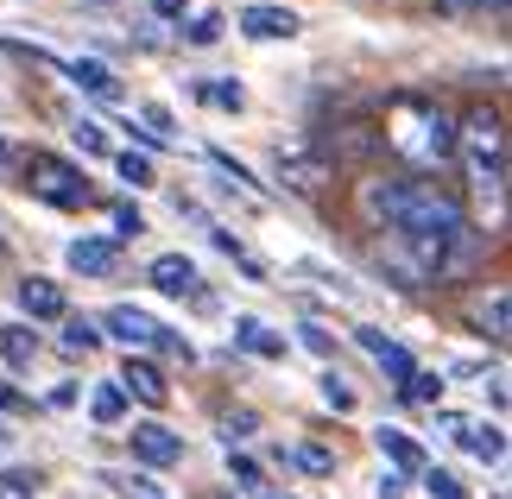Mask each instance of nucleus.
I'll return each mask as SVG.
<instances>
[{
  "mask_svg": "<svg viewBox=\"0 0 512 499\" xmlns=\"http://www.w3.org/2000/svg\"><path fill=\"white\" fill-rule=\"evenodd\" d=\"M380 152H399L411 165H443V158H456V121H449V108L430 102V95H399V102L386 108Z\"/></svg>",
  "mask_w": 512,
  "mask_h": 499,
  "instance_id": "f257e3e1",
  "label": "nucleus"
},
{
  "mask_svg": "<svg viewBox=\"0 0 512 499\" xmlns=\"http://www.w3.org/2000/svg\"><path fill=\"white\" fill-rule=\"evenodd\" d=\"M456 152L468 158V184H475V196L500 215V184H506V121H500L494 108H475V114L456 127Z\"/></svg>",
  "mask_w": 512,
  "mask_h": 499,
  "instance_id": "f03ea898",
  "label": "nucleus"
},
{
  "mask_svg": "<svg viewBox=\"0 0 512 499\" xmlns=\"http://www.w3.org/2000/svg\"><path fill=\"white\" fill-rule=\"evenodd\" d=\"M26 177H32V190L45 196V203H57V209H83L89 203V177L76 165H64V158H51V152H32Z\"/></svg>",
  "mask_w": 512,
  "mask_h": 499,
  "instance_id": "7ed1b4c3",
  "label": "nucleus"
},
{
  "mask_svg": "<svg viewBox=\"0 0 512 499\" xmlns=\"http://www.w3.org/2000/svg\"><path fill=\"white\" fill-rule=\"evenodd\" d=\"M102 329L114 335V342H127L133 354H140V348H152V342H159V335H165V329L152 323L146 310H133V304H114V310L102 316Z\"/></svg>",
  "mask_w": 512,
  "mask_h": 499,
  "instance_id": "20e7f679",
  "label": "nucleus"
},
{
  "mask_svg": "<svg viewBox=\"0 0 512 499\" xmlns=\"http://www.w3.org/2000/svg\"><path fill=\"white\" fill-rule=\"evenodd\" d=\"M443 430L456 436V443L475 455V462H500L506 455V436H500V424H468V417H443Z\"/></svg>",
  "mask_w": 512,
  "mask_h": 499,
  "instance_id": "39448f33",
  "label": "nucleus"
},
{
  "mask_svg": "<svg viewBox=\"0 0 512 499\" xmlns=\"http://www.w3.org/2000/svg\"><path fill=\"white\" fill-rule=\"evenodd\" d=\"M127 443H133V455H140L146 468H171V462H184V443H177L165 424H133Z\"/></svg>",
  "mask_w": 512,
  "mask_h": 499,
  "instance_id": "423d86ee",
  "label": "nucleus"
},
{
  "mask_svg": "<svg viewBox=\"0 0 512 499\" xmlns=\"http://www.w3.org/2000/svg\"><path fill=\"white\" fill-rule=\"evenodd\" d=\"M279 184H291L298 196H317L329 184V165L317 152H279Z\"/></svg>",
  "mask_w": 512,
  "mask_h": 499,
  "instance_id": "0eeeda50",
  "label": "nucleus"
},
{
  "mask_svg": "<svg viewBox=\"0 0 512 499\" xmlns=\"http://www.w3.org/2000/svg\"><path fill=\"white\" fill-rule=\"evenodd\" d=\"M373 443H380V455L392 462V474H424V449L411 443V430L380 424V430H373Z\"/></svg>",
  "mask_w": 512,
  "mask_h": 499,
  "instance_id": "6e6552de",
  "label": "nucleus"
},
{
  "mask_svg": "<svg viewBox=\"0 0 512 499\" xmlns=\"http://www.w3.org/2000/svg\"><path fill=\"white\" fill-rule=\"evenodd\" d=\"M241 32L260 38V45H272V38L298 32V13H291V7H241Z\"/></svg>",
  "mask_w": 512,
  "mask_h": 499,
  "instance_id": "1a4fd4ad",
  "label": "nucleus"
},
{
  "mask_svg": "<svg viewBox=\"0 0 512 499\" xmlns=\"http://www.w3.org/2000/svg\"><path fill=\"white\" fill-rule=\"evenodd\" d=\"M19 310H26L32 323L64 316V285H51V278H19Z\"/></svg>",
  "mask_w": 512,
  "mask_h": 499,
  "instance_id": "9d476101",
  "label": "nucleus"
},
{
  "mask_svg": "<svg viewBox=\"0 0 512 499\" xmlns=\"http://www.w3.org/2000/svg\"><path fill=\"white\" fill-rule=\"evenodd\" d=\"M121 392H133L140 405H165V373L152 367V361H140V354H127V367H121Z\"/></svg>",
  "mask_w": 512,
  "mask_h": 499,
  "instance_id": "9b49d317",
  "label": "nucleus"
},
{
  "mask_svg": "<svg viewBox=\"0 0 512 499\" xmlns=\"http://www.w3.org/2000/svg\"><path fill=\"white\" fill-rule=\"evenodd\" d=\"M146 278H152L165 297H184V291H196V259H190V253H159Z\"/></svg>",
  "mask_w": 512,
  "mask_h": 499,
  "instance_id": "f8f14e48",
  "label": "nucleus"
},
{
  "mask_svg": "<svg viewBox=\"0 0 512 499\" xmlns=\"http://www.w3.org/2000/svg\"><path fill=\"white\" fill-rule=\"evenodd\" d=\"M373 152H380V133L373 127H342L336 139H329V158H336V165H361V158H373Z\"/></svg>",
  "mask_w": 512,
  "mask_h": 499,
  "instance_id": "ddd939ff",
  "label": "nucleus"
},
{
  "mask_svg": "<svg viewBox=\"0 0 512 499\" xmlns=\"http://www.w3.org/2000/svg\"><path fill=\"white\" fill-rule=\"evenodd\" d=\"M354 335H361V348H367V354H373V361H380V367H386L392 379H399V386H405L411 373H418V367H411V354H405L399 342H386L380 329H354Z\"/></svg>",
  "mask_w": 512,
  "mask_h": 499,
  "instance_id": "4468645a",
  "label": "nucleus"
},
{
  "mask_svg": "<svg viewBox=\"0 0 512 499\" xmlns=\"http://www.w3.org/2000/svg\"><path fill=\"white\" fill-rule=\"evenodd\" d=\"M234 342H241L247 354H266V361H279V354H285V335H272L260 316H241V323H234Z\"/></svg>",
  "mask_w": 512,
  "mask_h": 499,
  "instance_id": "2eb2a0df",
  "label": "nucleus"
},
{
  "mask_svg": "<svg viewBox=\"0 0 512 499\" xmlns=\"http://www.w3.org/2000/svg\"><path fill=\"white\" fill-rule=\"evenodd\" d=\"M114 259H121V247H114V241H95V234L70 247V266H76V272H95V278L114 272Z\"/></svg>",
  "mask_w": 512,
  "mask_h": 499,
  "instance_id": "dca6fc26",
  "label": "nucleus"
},
{
  "mask_svg": "<svg viewBox=\"0 0 512 499\" xmlns=\"http://www.w3.org/2000/svg\"><path fill=\"white\" fill-rule=\"evenodd\" d=\"M70 76H76V83H83V89L95 95V102H114V95H121V83H114V70H108V64H95V57H76V64H70Z\"/></svg>",
  "mask_w": 512,
  "mask_h": 499,
  "instance_id": "f3484780",
  "label": "nucleus"
},
{
  "mask_svg": "<svg viewBox=\"0 0 512 499\" xmlns=\"http://www.w3.org/2000/svg\"><path fill=\"white\" fill-rule=\"evenodd\" d=\"M0 354H7L13 367H32V354H38V335H32L26 323H7V329H0Z\"/></svg>",
  "mask_w": 512,
  "mask_h": 499,
  "instance_id": "a211bd4d",
  "label": "nucleus"
},
{
  "mask_svg": "<svg viewBox=\"0 0 512 499\" xmlns=\"http://www.w3.org/2000/svg\"><path fill=\"white\" fill-rule=\"evenodd\" d=\"M89 411H95V424H121L127 392H121V386H95V392H89Z\"/></svg>",
  "mask_w": 512,
  "mask_h": 499,
  "instance_id": "6ab92c4d",
  "label": "nucleus"
},
{
  "mask_svg": "<svg viewBox=\"0 0 512 499\" xmlns=\"http://www.w3.org/2000/svg\"><path fill=\"white\" fill-rule=\"evenodd\" d=\"M475 323L494 335V342H506V291H494V297H481L475 304Z\"/></svg>",
  "mask_w": 512,
  "mask_h": 499,
  "instance_id": "aec40b11",
  "label": "nucleus"
},
{
  "mask_svg": "<svg viewBox=\"0 0 512 499\" xmlns=\"http://www.w3.org/2000/svg\"><path fill=\"white\" fill-rule=\"evenodd\" d=\"M203 102L228 108V114H241V108H247V95H241V83H228V76H215V83H203Z\"/></svg>",
  "mask_w": 512,
  "mask_h": 499,
  "instance_id": "412c9836",
  "label": "nucleus"
},
{
  "mask_svg": "<svg viewBox=\"0 0 512 499\" xmlns=\"http://www.w3.org/2000/svg\"><path fill=\"white\" fill-rule=\"evenodd\" d=\"M95 342H102V329H95L89 316H70V323H64V348H76V354H89Z\"/></svg>",
  "mask_w": 512,
  "mask_h": 499,
  "instance_id": "4be33fe9",
  "label": "nucleus"
},
{
  "mask_svg": "<svg viewBox=\"0 0 512 499\" xmlns=\"http://www.w3.org/2000/svg\"><path fill=\"white\" fill-rule=\"evenodd\" d=\"M405 398H418V405H437V398H443V373H411V379H405Z\"/></svg>",
  "mask_w": 512,
  "mask_h": 499,
  "instance_id": "5701e85b",
  "label": "nucleus"
},
{
  "mask_svg": "<svg viewBox=\"0 0 512 499\" xmlns=\"http://www.w3.org/2000/svg\"><path fill=\"white\" fill-rule=\"evenodd\" d=\"M323 405L329 411H354V386H348L342 373H323Z\"/></svg>",
  "mask_w": 512,
  "mask_h": 499,
  "instance_id": "b1692460",
  "label": "nucleus"
},
{
  "mask_svg": "<svg viewBox=\"0 0 512 499\" xmlns=\"http://www.w3.org/2000/svg\"><path fill=\"white\" fill-rule=\"evenodd\" d=\"M184 38H190V45H215V38H222V13H196L184 26Z\"/></svg>",
  "mask_w": 512,
  "mask_h": 499,
  "instance_id": "393cba45",
  "label": "nucleus"
},
{
  "mask_svg": "<svg viewBox=\"0 0 512 499\" xmlns=\"http://www.w3.org/2000/svg\"><path fill=\"white\" fill-rule=\"evenodd\" d=\"M102 481H108V487H121V493H133V499H165L159 487L146 481V474H102Z\"/></svg>",
  "mask_w": 512,
  "mask_h": 499,
  "instance_id": "a878e982",
  "label": "nucleus"
},
{
  "mask_svg": "<svg viewBox=\"0 0 512 499\" xmlns=\"http://www.w3.org/2000/svg\"><path fill=\"white\" fill-rule=\"evenodd\" d=\"M424 487H430V499H462V481L449 468H424Z\"/></svg>",
  "mask_w": 512,
  "mask_h": 499,
  "instance_id": "bb28decb",
  "label": "nucleus"
},
{
  "mask_svg": "<svg viewBox=\"0 0 512 499\" xmlns=\"http://www.w3.org/2000/svg\"><path fill=\"white\" fill-rule=\"evenodd\" d=\"M114 228H121V234H114V247H121V241H133V234H146V215L133 203H121V209H114Z\"/></svg>",
  "mask_w": 512,
  "mask_h": 499,
  "instance_id": "cd10ccee",
  "label": "nucleus"
},
{
  "mask_svg": "<svg viewBox=\"0 0 512 499\" xmlns=\"http://www.w3.org/2000/svg\"><path fill=\"white\" fill-rule=\"evenodd\" d=\"M114 165H121V177H127V184H152V158H140V152H121Z\"/></svg>",
  "mask_w": 512,
  "mask_h": 499,
  "instance_id": "c85d7f7f",
  "label": "nucleus"
},
{
  "mask_svg": "<svg viewBox=\"0 0 512 499\" xmlns=\"http://www.w3.org/2000/svg\"><path fill=\"white\" fill-rule=\"evenodd\" d=\"M291 455H298V462H304L310 474H329V468H336V455H329V449H317V443H304V449H291Z\"/></svg>",
  "mask_w": 512,
  "mask_h": 499,
  "instance_id": "c756f323",
  "label": "nucleus"
},
{
  "mask_svg": "<svg viewBox=\"0 0 512 499\" xmlns=\"http://www.w3.org/2000/svg\"><path fill=\"white\" fill-rule=\"evenodd\" d=\"M32 487H38V481H32V474H19V468L0 474V499H32Z\"/></svg>",
  "mask_w": 512,
  "mask_h": 499,
  "instance_id": "7c9ffc66",
  "label": "nucleus"
},
{
  "mask_svg": "<svg viewBox=\"0 0 512 499\" xmlns=\"http://www.w3.org/2000/svg\"><path fill=\"white\" fill-rule=\"evenodd\" d=\"M76 146H83V152H108V133L95 121H76Z\"/></svg>",
  "mask_w": 512,
  "mask_h": 499,
  "instance_id": "2f4dec72",
  "label": "nucleus"
},
{
  "mask_svg": "<svg viewBox=\"0 0 512 499\" xmlns=\"http://www.w3.org/2000/svg\"><path fill=\"white\" fill-rule=\"evenodd\" d=\"M228 468H234V481H241V487H260V462H247V455H228Z\"/></svg>",
  "mask_w": 512,
  "mask_h": 499,
  "instance_id": "473e14b6",
  "label": "nucleus"
},
{
  "mask_svg": "<svg viewBox=\"0 0 512 499\" xmlns=\"http://www.w3.org/2000/svg\"><path fill=\"white\" fill-rule=\"evenodd\" d=\"M487 7H506V0H443V13H487Z\"/></svg>",
  "mask_w": 512,
  "mask_h": 499,
  "instance_id": "72a5a7b5",
  "label": "nucleus"
},
{
  "mask_svg": "<svg viewBox=\"0 0 512 499\" xmlns=\"http://www.w3.org/2000/svg\"><path fill=\"white\" fill-rule=\"evenodd\" d=\"M399 493H405V474L386 468V474H380V499H399Z\"/></svg>",
  "mask_w": 512,
  "mask_h": 499,
  "instance_id": "f704fd0d",
  "label": "nucleus"
},
{
  "mask_svg": "<svg viewBox=\"0 0 512 499\" xmlns=\"http://www.w3.org/2000/svg\"><path fill=\"white\" fill-rule=\"evenodd\" d=\"M304 348H310V354H329V348H336V342H329L323 329H304Z\"/></svg>",
  "mask_w": 512,
  "mask_h": 499,
  "instance_id": "c9c22d12",
  "label": "nucleus"
},
{
  "mask_svg": "<svg viewBox=\"0 0 512 499\" xmlns=\"http://www.w3.org/2000/svg\"><path fill=\"white\" fill-rule=\"evenodd\" d=\"M13 405H19V392L7 386V379H0V411H13Z\"/></svg>",
  "mask_w": 512,
  "mask_h": 499,
  "instance_id": "e433bc0d",
  "label": "nucleus"
},
{
  "mask_svg": "<svg viewBox=\"0 0 512 499\" xmlns=\"http://www.w3.org/2000/svg\"><path fill=\"white\" fill-rule=\"evenodd\" d=\"M13 165V152H7V139H0V171H7Z\"/></svg>",
  "mask_w": 512,
  "mask_h": 499,
  "instance_id": "4c0bfd02",
  "label": "nucleus"
},
{
  "mask_svg": "<svg viewBox=\"0 0 512 499\" xmlns=\"http://www.w3.org/2000/svg\"><path fill=\"white\" fill-rule=\"evenodd\" d=\"M203 499H234V493H203Z\"/></svg>",
  "mask_w": 512,
  "mask_h": 499,
  "instance_id": "58836bf2",
  "label": "nucleus"
},
{
  "mask_svg": "<svg viewBox=\"0 0 512 499\" xmlns=\"http://www.w3.org/2000/svg\"><path fill=\"white\" fill-rule=\"evenodd\" d=\"M260 499H279V493H260Z\"/></svg>",
  "mask_w": 512,
  "mask_h": 499,
  "instance_id": "ea45409f",
  "label": "nucleus"
}]
</instances>
